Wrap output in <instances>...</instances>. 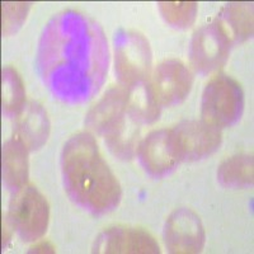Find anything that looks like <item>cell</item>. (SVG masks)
<instances>
[{
	"mask_svg": "<svg viewBox=\"0 0 254 254\" xmlns=\"http://www.w3.org/2000/svg\"><path fill=\"white\" fill-rule=\"evenodd\" d=\"M6 220L23 242H36L47 231L49 202L35 186H22L10 198Z\"/></svg>",
	"mask_w": 254,
	"mask_h": 254,
	"instance_id": "277c9868",
	"label": "cell"
},
{
	"mask_svg": "<svg viewBox=\"0 0 254 254\" xmlns=\"http://www.w3.org/2000/svg\"><path fill=\"white\" fill-rule=\"evenodd\" d=\"M93 253L156 254L160 253L155 238L146 230L131 226H112L97 237Z\"/></svg>",
	"mask_w": 254,
	"mask_h": 254,
	"instance_id": "30bf717a",
	"label": "cell"
},
{
	"mask_svg": "<svg viewBox=\"0 0 254 254\" xmlns=\"http://www.w3.org/2000/svg\"><path fill=\"white\" fill-rule=\"evenodd\" d=\"M147 85L159 107H173L188 97L193 76L182 61L168 59L155 67Z\"/></svg>",
	"mask_w": 254,
	"mask_h": 254,
	"instance_id": "ba28073f",
	"label": "cell"
},
{
	"mask_svg": "<svg viewBox=\"0 0 254 254\" xmlns=\"http://www.w3.org/2000/svg\"><path fill=\"white\" fill-rule=\"evenodd\" d=\"M28 149L23 142L15 139L6 140L1 151L3 182L9 190H18L28 181Z\"/></svg>",
	"mask_w": 254,
	"mask_h": 254,
	"instance_id": "5bb4252c",
	"label": "cell"
},
{
	"mask_svg": "<svg viewBox=\"0 0 254 254\" xmlns=\"http://www.w3.org/2000/svg\"><path fill=\"white\" fill-rule=\"evenodd\" d=\"M50 127L51 125L45 108L38 102L31 101L27 102L14 117L13 136L23 142L29 151L38 150L49 139Z\"/></svg>",
	"mask_w": 254,
	"mask_h": 254,
	"instance_id": "4fadbf2b",
	"label": "cell"
},
{
	"mask_svg": "<svg viewBox=\"0 0 254 254\" xmlns=\"http://www.w3.org/2000/svg\"><path fill=\"white\" fill-rule=\"evenodd\" d=\"M55 249L49 242H40L35 247H32L29 253H54Z\"/></svg>",
	"mask_w": 254,
	"mask_h": 254,
	"instance_id": "7402d4cb",
	"label": "cell"
},
{
	"mask_svg": "<svg viewBox=\"0 0 254 254\" xmlns=\"http://www.w3.org/2000/svg\"><path fill=\"white\" fill-rule=\"evenodd\" d=\"M205 229L198 215L190 208H177L164 226L165 248L173 254H196L205 247Z\"/></svg>",
	"mask_w": 254,
	"mask_h": 254,
	"instance_id": "9c48e42d",
	"label": "cell"
},
{
	"mask_svg": "<svg viewBox=\"0 0 254 254\" xmlns=\"http://www.w3.org/2000/svg\"><path fill=\"white\" fill-rule=\"evenodd\" d=\"M216 20L225 29L231 45L244 42L253 35V4H225Z\"/></svg>",
	"mask_w": 254,
	"mask_h": 254,
	"instance_id": "9a60e30c",
	"label": "cell"
},
{
	"mask_svg": "<svg viewBox=\"0 0 254 254\" xmlns=\"http://www.w3.org/2000/svg\"><path fill=\"white\" fill-rule=\"evenodd\" d=\"M128 89L113 87L89 110L85 116V126L92 132L104 136L119 124L127 113Z\"/></svg>",
	"mask_w": 254,
	"mask_h": 254,
	"instance_id": "7c38bea8",
	"label": "cell"
},
{
	"mask_svg": "<svg viewBox=\"0 0 254 254\" xmlns=\"http://www.w3.org/2000/svg\"><path fill=\"white\" fill-rule=\"evenodd\" d=\"M136 154L145 171L156 178L171 173L181 162L173 149L168 128L151 131L139 142Z\"/></svg>",
	"mask_w": 254,
	"mask_h": 254,
	"instance_id": "8fae6325",
	"label": "cell"
},
{
	"mask_svg": "<svg viewBox=\"0 0 254 254\" xmlns=\"http://www.w3.org/2000/svg\"><path fill=\"white\" fill-rule=\"evenodd\" d=\"M26 89L17 70L4 66L1 71V107L6 117H15L26 104Z\"/></svg>",
	"mask_w": 254,
	"mask_h": 254,
	"instance_id": "d6986e66",
	"label": "cell"
},
{
	"mask_svg": "<svg viewBox=\"0 0 254 254\" xmlns=\"http://www.w3.org/2000/svg\"><path fill=\"white\" fill-rule=\"evenodd\" d=\"M158 8L163 19L169 26L186 29L194 23L198 4L196 1H160Z\"/></svg>",
	"mask_w": 254,
	"mask_h": 254,
	"instance_id": "ffe728a7",
	"label": "cell"
},
{
	"mask_svg": "<svg viewBox=\"0 0 254 254\" xmlns=\"http://www.w3.org/2000/svg\"><path fill=\"white\" fill-rule=\"evenodd\" d=\"M153 52L142 33L121 29L115 36V71L122 87L146 83L150 75Z\"/></svg>",
	"mask_w": 254,
	"mask_h": 254,
	"instance_id": "5b68a950",
	"label": "cell"
},
{
	"mask_svg": "<svg viewBox=\"0 0 254 254\" xmlns=\"http://www.w3.org/2000/svg\"><path fill=\"white\" fill-rule=\"evenodd\" d=\"M253 156L240 155L225 159L217 169V181L225 188H248L253 186Z\"/></svg>",
	"mask_w": 254,
	"mask_h": 254,
	"instance_id": "e0dca14e",
	"label": "cell"
},
{
	"mask_svg": "<svg viewBox=\"0 0 254 254\" xmlns=\"http://www.w3.org/2000/svg\"><path fill=\"white\" fill-rule=\"evenodd\" d=\"M230 47L225 29L215 19L193 33L190 45V65L202 75L216 71L228 61Z\"/></svg>",
	"mask_w": 254,
	"mask_h": 254,
	"instance_id": "8992f818",
	"label": "cell"
},
{
	"mask_svg": "<svg viewBox=\"0 0 254 254\" xmlns=\"http://www.w3.org/2000/svg\"><path fill=\"white\" fill-rule=\"evenodd\" d=\"M31 4L17 1V3H3V36L14 35L23 26L28 15Z\"/></svg>",
	"mask_w": 254,
	"mask_h": 254,
	"instance_id": "44dd1931",
	"label": "cell"
},
{
	"mask_svg": "<svg viewBox=\"0 0 254 254\" xmlns=\"http://www.w3.org/2000/svg\"><path fill=\"white\" fill-rule=\"evenodd\" d=\"M139 133L140 124L133 121L126 113L124 119L104 135V139L113 155L127 160L135 155L139 145L137 144Z\"/></svg>",
	"mask_w": 254,
	"mask_h": 254,
	"instance_id": "2e32d148",
	"label": "cell"
},
{
	"mask_svg": "<svg viewBox=\"0 0 254 254\" xmlns=\"http://www.w3.org/2000/svg\"><path fill=\"white\" fill-rule=\"evenodd\" d=\"M110 64L107 38L94 19L67 9L45 27L37 51L41 78L67 103L93 98L106 80Z\"/></svg>",
	"mask_w": 254,
	"mask_h": 254,
	"instance_id": "6da1fadb",
	"label": "cell"
},
{
	"mask_svg": "<svg viewBox=\"0 0 254 254\" xmlns=\"http://www.w3.org/2000/svg\"><path fill=\"white\" fill-rule=\"evenodd\" d=\"M61 174L72 202L93 214H106L119 206L122 190L89 132L71 136L61 151Z\"/></svg>",
	"mask_w": 254,
	"mask_h": 254,
	"instance_id": "7a4b0ae2",
	"label": "cell"
},
{
	"mask_svg": "<svg viewBox=\"0 0 254 254\" xmlns=\"http://www.w3.org/2000/svg\"><path fill=\"white\" fill-rule=\"evenodd\" d=\"M128 89L127 115L137 124H153L159 119L160 107L154 101L146 83L136 84Z\"/></svg>",
	"mask_w": 254,
	"mask_h": 254,
	"instance_id": "ac0fdd59",
	"label": "cell"
},
{
	"mask_svg": "<svg viewBox=\"0 0 254 254\" xmlns=\"http://www.w3.org/2000/svg\"><path fill=\"white\" fill-rule=\"evenodd\" d=\"M243 111L244 93L235 79L220 72L208 80L201 102L202 121L220 130L237 124Z\"/></svg>",
	"mask_w": 254,
	"mask_h": 254,
	"instance_id": "3957f363",
	"label": "cell"
},
{
	"mask_svg": "<svg viewBox=\"0 0 254 254\" xmlns=\"http://www.w3.org/2000/svg\"><path fill=\"white\" fill-rule=\"evenodd\" d=\"M171 141L178 159L198 160L216 151L221 144L219 128L205 121H182L169 130Z\"/></svg>",
	"mask_w": 254,
	"mask_h": 254,
	"instance_id": "52a82bcc",
	"label": "cell"
}]
</instances>
